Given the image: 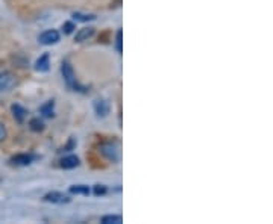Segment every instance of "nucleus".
Wrapping results in <instances>:
<instances>
[{
    "label": "nucleus",
    "mask_w": 273,
    "mask_h": 224,
    "mask_svg": "<svg viewBox=\"0 0 273 224\" xmlns=\"http://www.w3.org/2000/svg\"><path fill=\"white\" fill-rule=\"evenodd\" d=\"M41 112L46 115V117H52L53 115V100L47 102L43 108H41Z\"/></svg>",
    "instance_id": "obj_14"
},
{
    "label": "nucleus",
    "mask_w": 273,
    "mask_h": 224,
    "mask_svg": "<svg viewBox=\"0 0 273 224\" xmlns=\"http://www.w3.org/2000/svg\"><path fill=\"white\" fill-rule=\"evenodd\" d=\"M43 127H44V124H43V121H41L40 118H34V120H30V129H32V130H35V132H40V130H43Z\"/></svg>",
    "instance_id": "obj_15"
},
{
    "label": "nucleus",
    "mask_w": 273,
    "mask_h": 224,
    "mask_svg": "<svg viewBox=\"0 0 273 224\" xmlns=\"http://www.w3.org/2000/svg\"><path fill=\"white\" fill-rule=\"evenodd\" d=\"M94 111H96V114H97L99 117L108 115V112H109V105H108V102H106V100H102V99L96 100V102H94Z\"/></svg>",
    "instance_id": "obj_6"
},
{
    "label": "nucleus",
    "mask_w": 273,
    "mask_h": 224,
    "mask_svg": "<svg viewBox=\"0 0 273 224\" xmlns=\"http://www.w3.org/2000/svg\"><path fill=\"white\" fill-rule=\"evenodd\" d=\"M94 34V29L93 27H84V29H79V32L76 34V41L78 43H82V41H87L88 38H91Z\"/></svg>",
    "instance_id": "obj_8"
},
{
    "label": "nucleus",
    "mask_w": 273,
    "mask_h": 224,
    "mask_svg": "<svg viewBox=\"0 0 273 224\" xmlns=\"http://www.w3.org/2000/svg\"><path fill=\"white\" fill-rule=\"evenodd\" d=\"M34 156L32 155H17L11 159V162L14 165H29L30 162H32Z\"/></svg>",
    "instance_id": "obj_9"
},
{
    "label": "nucleus",
    "mask_w": 273,
    "mask_h": 224,
    "mask_svg": "<svg viewBox=\"0 0 273 224\" xmlns=\"http://www.w3.org/2000/svg\"><path fill=\"white\" fill-rule=\"evenodd\" d=\"M78 165H79V159L75 155H70V156H66L61 159V167L66 168V170H70V168H75Z\"/></svg>",
    "instance_id": "obj_7"
},
{
    "label": "nucleus",
    "mask_w": 273,
    "mask_h": 224,
    "mask_svg": "<svg viewBox=\"0 0 273 224\" xmlns=\"http://www.w3.org/2000/svg\"><path fill=\"white\" fill-rule=\"evenodd\" d=\"M46 200L52 202V203H56V205H64V203L70 202V199L67 197V195H64L63 192H49L46 195Z\"/></svg>",
    "instance_id": "obj_5"
},
{
    "label": "nucleus",
    "mask_w": 273,
    "mask_h": 224,
    "mask_svg": "<svg viewBox=\"0 0 273 224\" xmlns=\"http://www.w3.org/2000/svg\"><path fill=\"white\" fill-rule=\"evenodd\" d=\"M102 153H103L109 161H112V162L118 161V158H120V155H118V149H117L114 144H111V143H108V144H103V146H102Z\"/></svg>",
    "instance_id": "obj_4"
},
{
    "label": "nucleus",
    "mask_w": 273,
    "mask_h": 224,
    "mask_svg": "<svg viewBox=\"0 0 273 224\" xmlns=\"http://www.w3.org/2000/svg\"><path fill=\"white\" fill-rule=\"evenodd\" d=\"M12 112H14V117L17 118V121H23L24 120V115H26V111L20 106V105H14L12 106Z\"/></svg>",
    "instance_id": "obj_11"
},
{
    "label": "nucleus",
    "mask_w": 273,
    "mask_h": 224,
    "mask_svg": "<svg viewBox=\"0 0 273 224\" xmlns=\"http://www.w3.org/2000/svg\"><path fill=\"white\" fill-rule=\"evenodd\" d=\"M37 71H47L49 70V55H43L41 58L35 62Z\"/></svg>",
    "instance_id": "obj_10"
},
{
    "label": "nucleus",
    "mask_w": 273,
    "mask_h": 224,
    "mask_svg": "<svg viewBox=\"0 0 273 224\" xmlns=\"http://www.w3.org/2000/svg\"><path fill=\"white\" fill-rule=\"evenodd\" d=\"M61 71H63V77H64V82L69 85V88H72L73 91H81L79 90V85H78V82H76V77H75V71L72 68V65L64 61L63 62V67H61Z\"/></svg>",
    "instance_id": "obj_1"
},
{
    "label": "nucleus",
    "mask_w": 273,
    "mask_h": 224,
    "mask_svg": "<svg viewBox=\"0 0 273 224\" xmlns=\"http://www.w3.org/2000/svg\"><path fill=\"white\" fill-rule=\"evenodd\" d=\"M105 192H106V188L103 185H96V188H94V194L96 195H102Z\"/></svg>",
    "instance_id": "obj_17"
},
{
    "label": "nucleus",
    "mask_w": 273,
    "mask_h": 224,
    "mask_svg": "<svg viewBox=\"0 0 273 224\" xmlns=\"http://www.w3.org/2000/svg\"><path fill=\"white\" fill-rule=\"evenodd\" d=\"M38 41H40L41 44H44V46L55 44V43L59 41V34H58V31H55V29H49V31H46V32H43V34L40 35Z\"/></svg>",
    "instance_id": "obj_3"
},
{
    "label": "nucleus",
    "mask_w": 273,
    "mask_h": 224,
    "mask_svg": "<svg viewBox=\"0 0 273 224\" xmlns=\"http://www.w3.org/2000/svg\"><path fill=\"white\" fill-rule=\"evenodd\" d=\"M5 138H6V129L3 124H0V143H2Z\"/></svg>",
    "instance_id": "obj_19"
},
{
    "label": "nucleus",
    "mask_w": 273,
    "mask_h": 224,
    "mask_svg": "<svg viewBox=\"0 0 273 224\" xmlns=\"http://www.w3.org/2000/svg\"><path fill=\"white\" fill-rule=\"evenodd\" d=\"M73 17H75V20H78V21H88V20H94V18H96L94 15H85V14H79V12H75Z\"/></svg>",
    "instance_id": "obj_16"
},
{
    "label": "nucleus",
    "mask_w": 273,
    "mask_h": 224,
    "mask_svg": "<svg viewBox=\"0 0 273 224\" xmlns=\"http://www.w3.org/2000/svg\"><path fill=\"white\" fill-rule=\"evenodd\" d=\"M103 224H120L121 223V217L120 215H106L102 218Z\"/></svg>",
    "instance_id": "obj_12"
},
{
    "label": "nucleus",
    "mask_w": 273,
    "mask_h": 224,
    "mask_svg": "<svg viewBox=\"0 0 273 224\" xmlns=\"http://www.w3.org/2000/svg\"><path fill=\"white\" fill-rule=\"evenodd\" d=\"M63 29H64V32H66V34H72V32H73V29H75V24H73V23H66Z\"/></svg>",
    "instance_id": "obj_18"
},
{
    "label": "nucleus",
    "mask_w": 273,
    "mask_h": 224,
    "mask_svg": "<svg viewBox=\"0 0 273 224\" xmlns=\"http://www.w3.org/2000/svg\"><path fill=\"white\" fill-rule=\"evenodd\" d=\"M70 192L72 194H88L90 192V189H88V186H85V185H75V186H72L70 188Z\"/></svg>",
    "instance_id": "obj_13"
},
{
    "label": "nucleus",
    "mask_w": 273,
    "mask_h": 224,
    "mask_svg": "<svg viewBox=\"0 0 273 224\" xmlns=\"http://www.w3.org/2000/svg\"><path fill=\"white\" fill-rule=\"evenodd\" d=\"M117 50L121 52V31L117 32Z\"/></svg>",
    "instance_id": "obj_20"
},
{
    "label": "nucleus",
    "mask_w": 273,
    "mask_h": 224,
    "mask_svg": "<svg viewBox=\"0 0 273 224\" xmlns=\"http://www.w3.org/2000/svg\"><path fill=\"white\" fill-rule=\"evenodd\" d=\"M15 85V77L9 71L0 73V91H9Z\"/></svg>",
    "instance_id": "obj_2"
}]
</instances>
